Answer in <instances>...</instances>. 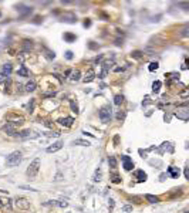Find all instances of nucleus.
<instances>
[{
  "instance_id": "obj_1",
  "label": "nucleus",
  "mask_w": 189,
  "mask_h": 213,
  "mask_svg": "<svg viewBox=\"0 0 189 213\" xmlns=\"http://www.w3.org/2000/svg\"><path fill=\"white\" fill-rule=\"evenodd\" d=\"M23 161V156H22V152H18V151H14L12 152L9 156L6 158V165L7 166H17L20 165Z\"/></svg>"
},
{
  "instance_id": "obj_2",
  "label": "nucleus",
  "mask_w": 189,
  "mask_h": 213,
  "mask_svg": "<svg viewBox=\"0 0 189 213\" xmlns=\"http://www.w3.org/2000/svg\"><path fill=\"white\" fill-rule=\"evenodd\" d=\"M111 114H112V108H111L110 104L104 105L102 108L98 111V117H100V119L104 122V124H107V122L111 119Z\"/></svg>"
},
{
  "instance_id": "obj_3",
  "label": "nucleus",
  "mask_w": 189,
  "mask_h": 213,
  "mask_svg": "<svg viewBox=\"0 0 189 213\" xmlns=\"http://www.w3.org/2000/svg\"><path fill=\"white\" fill-rule=\"evenodd\" d=\"M39 170H40V158H36L33 162H31L30 165H29V168H27V176L29 178H36L37 176V173H39Z\"/></svg>"
},
{
  "instance_id": "obj_4",
  "label": "nucleus",
  "mask_w": 189,
  "mask_h": 213,
  "mask_svg": "<svg viewBox=\"0 0 189 213\" xmlns=\"http://www.w3.org/2000/svg\"><path fill=\"white\" fill-rule=\"evenodd\" d=\"M121 159H122V162H124V169L125 170H131L132 168H134V162H132V159L129 158L128 155H122Z\"/></svg>"
},
{
  "instance_id": "obj_5",
  "label": "nucleus",
  "mask_w": 189,
  "mask_h": 213,
  "mask_svg": "<svg viewBox=\"0 0 189 213\" xmlns=\"http://www.w3.org/2000/svg\"><path fill=\"white\" fill-rule=\"evenodd\" d=\"M16 206H17L18 209H29V207H30V202L24 198H17L16 199Z\"/></svg>"
},
{
  "instance_id": "obj_6",
  "label": "nucleus",
  "mask_w": 189,
  "mask_h": 213,
  "mask_svg": "<svg viewBox=\"0 0 189 213\" xmlns=\"http://www.w3.org/2000/svg\"><path fill=\"white\" fill-rule=\"evenodd\" d=\"M61 148H63V141H58V142H54L53 145H50L46 151H47V153H54L57 151H60Z\"/></svg>"
},
{
  "instance_id": "obj_7",
  "label": "nucleus",
  "mask_w": 189,
  "mask_h": 213,
  "mask_svg": "<svg viewBox=\"0 0 189 213\" xmlns=\"http://www.w3.org/2000/svg\"><path fill=\"white\" fill-rule=\"evenodd\" d=\"M14 127H16L14 124H10V122H7V124L3 127V129H4V131H6L9 135H12V137H14V135L17 134V132H16V129H14Z\"/></svg>"
},
{
  "instance_id": "obj_8",
  "label": "nucleus",
  "mask_w": 189,
  "mask_h": 213,
  "mask_svg": "<svg viewBox=\"0 0 189 213\" xmlns=\"http://www.w3.org/2000/svg\"><path fill=\"white\" fill-rule=\"evenodd\" d=\"M58 122H60V124L63 125V127L70 128L71 125H73V122H74V118H71V117H65V118H61Z\"/></svg>"
},
{
  "instance_id": "obj_9",
  "label": "nucleus",
  "mask_w": 189,
  "mask_h": 213,
  "mask_svg": "<svg viewBox=\"0 0 189 213\" xmlns=\"http://www.w3.org/2000/svg\"><path fill=\"white\" fill-rule=\"evenodd\" d=\"M168 172H169V173H171V176L172 178H175V179H176L178 176H179V169H178V168H175V166H169L168 168Z\"/></svg>"
},
{
  "instance_id": "obj_10",
  "label": "nucleus",
  "mask_w": 189,
  "mask_h": 213,
  "mask_svg": "<svg viewBox=\"0 0 189 213\" xmlns=\"http://www.w3.org/2000/svg\"><path fill=\"white\" fill-rule=\"evenodd\" d=\"M94 78H95L94 71H92V70H88V73L86 74V77H84V82H91Z\"/></svg>"
},
{
  "instance_id": "obj_11",
  "label": "nucleus",
  "mask_w": 189,
  "mask_h": 213,
  "mask_svg": "<svg viewBox=\"0 0 189 213\" xmlns=\"http://www.w3.org/2000/svg\"><path fill=\"white\" fill-rule=\"evenodd\" d=\"M36 82L33 81V80H30V81L27 82V84H26V91L27 92H31V91H34V90H36Z\"/></svg>"
},
{
  "instance_id": "obj_12",
  "label": "nucleus",
  "mask_w": 189,
  "mask_h": 213,
  "mask_svg": "<svg viewBox=\"0 0 189 213\" xmlns=\"http://www.w3.org/2000/svg\"><path fill=\"white\" fill-rule=\"evenodd\" d=\"M137 179H138V182H145L146 173L144 172V170H137Z\"/></svg>"
},
{
  "instance_id": "obj_13",
  "label": "nucleus",
  "mask_w": 189,
  "mask_h": 213,
  "mask_svg": "<svg viewBox=\"0 0 189 213\" xmlns=\"http://www.w3.org/2000/svg\"><path fill=\"white\" fill-rule=\"evenodd\" d=\"M12 71H13V65L10 63H6L3 65V74H4V75H9Z\"/></svg>"
},
{
  "instance_id": "obj_14",
  "label": "nucleus",
  "mask_w": 189,
  "mask_h": 213,
  "mask_svg": "<svg viewBox=\"0 0 189 213\" xmlns=\"http://www.w3.org/2000/svg\"><path fill=\"white\" fill-rule=\"evenodd\" d=\"M75 34H73V33H64V40L67 43H73V41H75Z\"/></svg>"
},
{
  "instance_id": "obj_15",
  "label": "nucleus",
  "mask_w": 189,
  "mask_h": 213,
  "mask_svg": "<svg viewBox=\"0 0 189 213\" xmlns=\"http://www.w3.org/2000/svg\"><path fill=\"white\" fill-rule=\"evenodd\" d=\"M30 134H31L30 129H24V131H22V132H18V134H16L14 137H18V138H30Z\"/></svg>"
},
{
  "instance_id": "obj_16",
  "label": "nucleus",
  "mask_w": 189,
  "mask_h": 213,
  "mask_svg": "<svg viewBox=\"0 0 189 213\" xmlns=\"http://www.w3.org/2000/svg\"><path fill=\"white\" fill-rule=\"evenodd\" d=\"M108 165H110V168L115 169L117 165H118V162H117V158H115V156H108Z\"/></svg>"
},
{
  "instance_id": "obj_17",
  "label": "nucleus",
  "mask_w": 189,
  "mask_h": 213,
  "mask_svg": "<svg viewBox=\"0 0 189 213\" xmlns=\"http://www.w3.org/2000/svg\"><path fill=\"white\" fill-rule=\"evenodd\" d=\"M63 21H67V23H75L77 21V17L74 14H67L63 17Z\"/></svg>"
},
{
  "instance_id": "obj_18",
  "label": "nucleus",
  "mask_w": 189,
  "mask_h": 213,
  "mask_svg": "<svg viewBox=\"0 0 189 213\" xmlns=\"http://www.w3.org/2000/svg\"><path fill=\"white\" fill-rule=\"evenodd\" d=\"M17 74H18L20 77H29V71H27V68H26L24 65H22V67L18 68Z\"/></svg>"
},
{
  "instance_id": "obj_19",
  "label": "nucleus",
  "mask_w": 189,
  "mask_h": 213,
  "mask_svg": "<svg viewBox=\"0 0 189 213\" xmlns=\"http://www.w3.org/2000/svg\"><path fill=\"white\" fill-rule=\"evenodd\" d=\"M188 112H189L188 110H182V112H176V117L181 118V119H183V121H186V119H188Z\"/></svg>"
},
{
  "instance_id": "obj_20",
  "label": "nucleus",
  "mask_w": 189,
  "mask_h": 213,
  "mask_svg": "<svg viewBox=\"0 0 189 213\" xmlns=\"http://www.w3.org/2000/svg\"><path fill=\"white\" fill-rule=\"evenodd\" d=\"M70 78L73 80V81H78L80 80V75H81V74H80V71L78 70H74V71H71V74H70Z\"/></svg>"
},
{
  "instance_id": "obj_21",
  "label": "nucleus",
  "mask_w": 189,
  "mask_h": 213,
  "mask_svg": "<svg viewBox=\"0 0 189 213\" xmlns=\"http://www.w3.org/2000/svg\"><path fill=\"white\" fill-rule=\"evenodd\" d=\"M73 143H74V145H81V146H90V145H91L88 141H84V139H75Z\"/></svg>"
},
{
  "instance_id": "obj_22",
  "label": "nucleus",
  "mask_w": 189,
  "mask_h": 213,
  "mask_svg": "<svg viewBox=\"0 0 189 213\" xmlns=\"http://www.w3.org/2000/svg\"><path fill=\"white\" fill-rule=\"evenodd\" d=\"M145 199L149 202V203H158L159 202V199L156 198V196H154V195H145Z\"/></svg>"
},
{
  "instance_id": "obj_23",
  "label": "nucleus",
  "mask_w": 189,
  "mask_h": 213,
  "mask_svg": "<svg viewBox=\"0 0 189 213\" xmlns=\"http://www.w3.org/2000/svg\"><path fill=\"white\" fill-rule=\"evenodd\" d=\"M161 85H162L161 81H155V82L152 84V91H154V92H159V90H161Z\"/></svg>"
},
{
  "instance_id": "obj_24",
  "label": "nucleus",
  "mask_w": 189,
  "mask_h": 213,
  "mask_svg": "<svg viewBox=\"0 0 189 213\" xmlns=\"http://www.w3.org/2000/svg\"><path fill=\"white\" fill-rule=\"evenodd\" d=\"M122 102H124V97H122V95H115V97H114V104H115V105H121Z\"/></svg>"
},
{
  "instance_id": "obj_25",
  "label": "nucleus",
  "mask_w": 189,
  "mask_h": 213,
  "mask_svg": "<svg viewBox=\"0 0 189 213\" xmlns=\"http://www.w3.org/2000/svg\"><path fill=\"white\" fill-rule=\"evenodd\" d=\"M131 57H132V58H135V60H139V58L142 57V53L138 51V50H135V51H132V53H131Z\"/></svg>"
},
{
  "instance_id": "obj_26",
  "label": "nucleus",
  "mask_w": 189,
  "mask_h": 213,
  "mask_svg": "<svg viewBox=\"0 0 189 213\" xmlns=\"http://www.w3.org/2000/svg\"><path fill=\"white\" fill-rule=\"evenodd\" d=\"M111 182H112V183H119V182H121V178H119V175H117V173H112V175H111Z\"/></svg>"
},
{
  "instance_id": "obj_27",
  "label": "nucleus",
  "mask_w": 189,
  "mask_h": 213,
  "mask_svg": "<svg viewBox=\"0 0 189 213\" xmlns=\"http://www.w3.org/2000/svg\"><path fill=\"white\" fill-rule=\"evenodd\" d=\"M101 176H102L101 170H97V172H95V175H94V178H92V180H94V182H100V180H101Z\"/></svg>"
},
{
  "instance_id": "obj_28",
  "label": "nucleus",
  "mask_w": 189,
  "mask_h": 213,
  "mask_svg": "<svg viewBox=\"0 0 189 213\" xmlns=\"http://www.w3.org/2000/svg\"><path fill=\"white\" fill-rule=\"evenodd\" d=\"M31 49H33V44H31V41L26 40V41H24V50H26V51H29V50H31ZM26 51H24V53H26Z\"/></svg>"
},
{
  "instance_id": "obj_29",
  "label": "nucleus",
  "mask_w": 189,
  "mask_h": 213,
  "mask_svg": "<svg viewBox=\"0 0 189 213\" xmlns=\"http://www.w3.org/2000/svg\"><path fill=\"white\" fill-rule=\"evenodd\" d=\"M70 106H71V110H73V112L78 114V105H77L74 101H71V102H70Z\"/></svg>"
},
{
  "instance_id": "obj_30",
  "label": "nucleus",
  "mask_w": 189,
  "mask_h": 213,
  "mask_svg": "<svg viewBox=\"0 0 189 213\" xmlns=\"http://www.w3.org/2000/svg\"><path fill=\"white\" fill-rule=\"evenodd\" d=\"M115 117H117V119H118V121H122V119L125 118V112H124V111H118Z\"/></svg>"
},
{
  "instance_id": "obj_31",
  "label": "nucleus",
  "mask_w": 189,
  "mask_h": 213,
  "mask_svg": "<svg viewBox=\"0 0 189 213\" xmlns=\"http://www.w3.org/2000/svg\"><path fill=\"white\" fill-rule=\"evenodd\" d=\"M158 67H159L158 63H151V64H149V67H148V70H149V71H155Z\"/></svg>"
},
{
  "instance_id": "obj_32",
  "label": "nucleus",
  "mask_w": 189,
  "mask_h": 213,
  "mask_svg": "<svg viewBox=\"0 0 189 213\" xmlns=\"http://www.w3.org/2000/svg\"><path fill=\"white\" fill-rule=\"evenodd\" d=\"M33 108H34V100H31L30 101V104L27 105V110H29V112H33Z\"/></svg>"
},
{
  "instance_id": "obj_33",
  "label": "nucleus",
  "mask_w": 189,
  "mask_h": 213,
  "mask_svg": "<svg viewBox=\"0 0 189 213\" xmlns=\"http://www.w3.org/2000/svg\"><path fill=\"white\" fill-rule=\"evenodd\" d=\"M122 212H132V206H129V205H125L124 207H122Z\"/></svg>"
},
{
  "instance_id": "obj_34",
  "label": "nucleus",
  "mask_w": 189,
  "mask_h": 213,
  "mask_svg": "<svg viewBox=\"0 0 189 213\" xmlns=\"http://www.w3.org/2000/svg\"><path fill=\"white\" fill-rule=\"evenodd\" d=\"M149 163L154 165V166H155V165H156V166H162V162L161 161H149Z\"/></svg>"
},
{
  "instance_id": "obj_35",
  "label": "nucleus",
  "mask_w": 189,
  "mask_h": 213,
  "mask_svg": "<svg viewBox=\"0 0 189 213\" xmlns=\"http://www.w3.org/2000/svg\"><path fill=\"white\" fill-rule=\"evenodd\" d=\"M46 53H47V55H49V58H54V57H55L54 51H50V50H47V49H46Z\"/></svg>"
},
{
  "instance_id": "obj_36",
  "label": "nucleus",
  "mask_w": 189,
  "mask_h": 213,
  "mask_svg": "<svg viewBox=\"0 0 189 213\" xmlns=\"http://www.w3.org/2000/svg\"><path fill=\"white\" fill-rule=\"evenodd\" d=\"M65 58L67 60H73V51H65Z\"/></svg>"
},
{
  "instance_id": "obj_37",
  "label": "nucleus",
  "mask_w": 189,
  "mask_h": 213,
  "mask_svg": "<svg viewBox=\"0 0 189 213\" xmlns=\"http://www.w3.org/2000/svg\"><path fill=\"white\" fill-rule=\"evenodd\" d=\"M114 205H115V202H114V199H110V213L112 212V209H114Z\"/></svg>"
},
{
  "instance_id": "obj_38",
  "label": "nucleus",
  "mask_w": 189,
  "mask_h": 213,
  "mask_svg": "<svg viewBox=\"0 0 189 213\" xmlns=\"http://www.w3.org/2000/svg\"><path fill=\"white\" fill-rule=\"evenodd\" d=\"M26 53H22V54H18V60H20V61H24V58H26Z\"/></svg>"
},
{
  "instance_id": "obj_39",
  "label": "nucleus",
  "mask_w": 189,
  "mask_h": 213,
  "mask_svg": "<svg viewBox=\"0 0 189 213\" xmlns=\"http://www.w3.org/2000/svg\"><path fill=\"white\" fill-rule=\"evenodd\" d=\"M90 26H91V21H90L88 18H87V20L84 21V27H90Z\"/></svg>"
},
{
  "instance_id": "obj_40",
  "label": "nucleus",
  "mask_w": 189,
  "mask_h": 213,
  "mask_svg": "<svg viewBox=\"0 0 189 213\" xmlns=\"http://www.w3.org/2000/svg\"><path fill=\"white\" fill-rule=\"evenodd\" d=\"M166 178H168V175H166V173H162V175H161V176H159V179H161V180H162V182H164V180H165V179H166Z\"/></svg>"
},
{
  "instance_id": "obj_41",
  "label": "nucleus",
  "mask_w": 189,
  "mask_h": 213,
  "mask_svg": "<svg viewBox=\"0 0 189 213\" xmlns=\"http://www.w3.org/2000/svg\"><path fill=\"white\" fill-rule=\"evenodd\" d=\"M57 205H58V206H61V207H65L68 203H67V202H60V203H57Z\"/></svg>"
},
{
  "instance_id": "obj_42",
  "label": "nucleus",
  "mask_w": 189,
  "mask_h": 213,
  "mask_svg": "<svg viewBox=\"0 0 189 213\" xmlns=\"http://www.w3.org/2000/svg\"><path fill=\"white\" fill-rule=\"evenodd\" d=\"M6 78H7V77L4 75V74H0V82H3V81H4V80H6Z\"/></svg>"
},
{
  "instance_id": "obj_43",
  "label": "nucleus",
  "mask_w": 189,
  "mask_h": 213,
  "mask_svg": "<svg viewBox=\"0 0 189 213\" xmlns=\"http://www.w3.org/2000/svg\"><path fill=\"white\" fill-rule=\"evenodd\" d=\"M102 57H104V55H102V54H101V55H98V57H97V58H95V63H100V61H101V60H102Z\"/></svg>"
},
{
  "instance_id": "obj_44",
  "label": "nucleus",
  "mask_w": 189,
  "mask_h": 213,
  "mask_svg": "<svg viewBox=\"0 0 189 213\" xmlns=\"http://www.w3.org/2000/svg\"><path fill=\"white\" fill-rule=\"evenodd\" d=\"M146 104H149V97H145V101L142 102V105H146Z\"/></svg>"
},
{
  "instance_id": "obj_45",
  "label": "nucleus",
  "mask_w": 189,
  "mask_h": 213,
  "mask_svg": "<svg viewBox=\"0 0 189 213\" xmlns=\"http://www.w3.org/2000/svg\"><path fill=\"white\" fill-rule=\"evenodd\" d=\"M118 141H119V137H118V135H115V138H114V143H115V145H118Z\"/></svg>"
},
{
  "instance_id": "obj_46",
  "label": "nucleus",
  "mask_w": 189,
  "mask_h": 213,
  "mask_svg": "<svg viewBox=\"0 0 189 213\" xmlns=\"http://www.w3.org/2000/svg\"><path fill=\"white\" fill-rule=\"evenodd\" d=\"M185 178H186V179H189V170H188V168H185Z\"/></svg>"
},
{
  "instance_id": "obj_47",
  "label": "nucleus",
  "mask_w": 189,
  "mask_h": 213,
  "mask_svg": "<svg viewBox=\"0 0 189 213\" xmlns=\"http://www.w3.org/2000/svg\"><path fill=\"white\" fill-rule=\"evenodd\" d=\"M71 71H73V70H67V71H65V77H70Z\"/></svg>"
},
{
  "instance_id": "obj_48",
  "label": "nucleus",
  "mask_w": 189,
  "mask_h": 213,
  "mask_svg": "<svg viewBox=\"0 0 189 213\" xmlns=\"http://www.w3.org/2000/svg\"><path fill=\"white\" fill-rule=\"evenodd\" d=\"M122 70H124V68H121V67H117V68H115L117 73H119V71H122Z\"/></svg>"
},
{
  "instance_id": "obj_49",
  "label": "nucleus",
  "mask_w": 189,
  "mask_h": 213,
  "mask_svg": "<svg viewBox=\"0 0 189 213\" xmlns=\"http://www.w3.org/2000/svg\"><path fill=\"white\" fill-rule=\"evenodd\" d=\"M46 127H49V128H51V127H53V125H51V124H50V121H47V122H46Z\"/></svg>"
},
{
  "instance_id": "obj_50",
  "label": "nucleus",
  "mask_w": 189,
  "mask_h": 213,
  "mask_svg": "<svg viewBox=\"0 0 189 213\" xmlns=\"http://www.w3.org/2000/svg\"><path fill=\"white\" fill-rule=\"evenodd\" d=\"M3 206V200H2V199H0V207Z\"/></svg>"
},
{
  "instance_id": "obj_51",
  "label": "nucleus",
  "mask_w": 189,
  "mask_h": 213,
  "mask_svg": "<svg viewBox=\"0 0 189 213\" xmlns=\"http://www.w3.org/2000/svg\"><path fill=\"white\" fill-rule=\"evenodd\" d=\"M0 16H2V13H0Z\"/></svg>"
}]
</instances>
